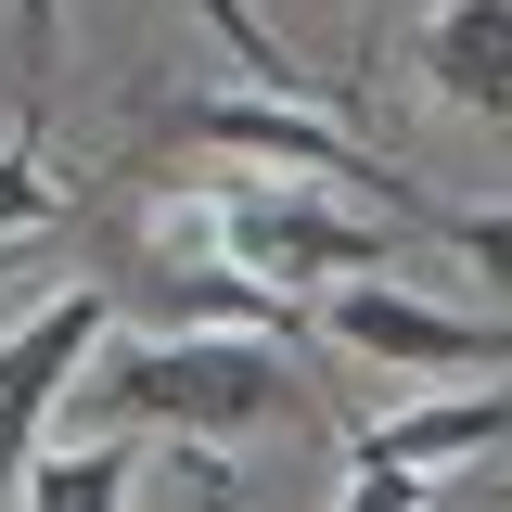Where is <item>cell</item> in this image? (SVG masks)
<instances>
[{
	"instance_id": "cell-7",
	"label": "cell",
	"mask_w": 512,
	"mask_h": 512,
	"mask_svg": "<svg viewBox=\"0 0 512 512\" xmlns=\"http://www.w3.org/2000/svg\"><path fill=\"white\" fill-rule=\"evenodd\" d=\"M423 90L448 116H512V0H436L423 13Z\"/></svg>"
},
{
	"instance_id": "cell-15",
	"label": "cell",
	"mask_w": 512,
	"mask_h": 512,
	"mask_svg": "<svg viewBox=\"0 0 512 512\" xmlns=\"http://www.w3.org/2000/svg\"><path fill=\"white\" fill-rule=\"evenodd\" d=\"M167 461H180V500H192V512H244V474H231L218 448H192V436H180Z\"/></svg>"
},
{
	"instance_id": "cell-8",
	"label": "cell",
	"mask_w": 512,
	"mask_h": 512,
	"mask_svg": "<svg viewBox=\"0 0 512 512\" xmlns=\"http://www.w3.org/2000/svg\"><path fill=\"white\" fill-rule=\"evenodd\" d=\"M154 320L167 333H269V346H308V308L269 295L256 269H192V256H154Z\"/></svg>"
},
{
	"instance_id": "cell-6",
	"label": "cell",
	"mask_w": 512,
	"mask_h": 512,
	"mask_svg": "<svg viewBox=\"0 0 512 512\" xmlns=\"http://www.w3.org/2000/svg\"><path fill=\"white\" fill-rule=\"evenodd\" d=\"M512 436V384H448V397H410V410H384L346 436V461H397V474H448V461H474V448Z\"/></svg>"
},
{
	"instance_id": "cell-14",
	"label": "cell",
	"mask_w": 512,
	"mask_h": 512,
	"mask_svg": "<svg viewBox=\"0 0 512 512\" xmlns=\"http://www.w3.org/2000/svg\"><path fill=\"white\" fill-rule=\"evenodd\" d=\"M52 26H64V0H13V64H26V116H39V90H52Z\"/></svg>"
},
{
	"instance_id": "cell-11",
	"label": "cell",
	"mask_w": 512,
	"mask_h": 512,
	"mask_svg": "<svg viewBox=\"0 0 512 512\" xmlns=\"http://www.w3.org/2000/svg\"><path fill=\"white\" fill-rule=\"evenodd\" d=\"M192 13H205V39H218V52L244 64V90H269V103H308V64H295V39H282L256 0H192Z\"/></svg>"
},
{
	"instance_id": "cell-12",
	"label": "cell",
	"mask_w": 512,
	"mask_h": 512,
	"mask_svg": "<svg viewBox=\"0 0 512 512\" xmlns=\"http://www.w3.org/2000/svg\"><path fill=\"white\" fill-rule=\"evenodd\" d=\"M436 231H448L461 256H474V269H487L500 295H512V205H436Z\"/></svg>"
},
{
	"instance_id": "cell-1",
	"label": "cell",
	"mask_w": 512,
	"mask_h": 512,
	"mask_svg": "<svg viewBox=\"0 0 512 512\" xmlns=\"http://www.w3.org/2000/svg\"><path fill=\"white\" fill-rule=\"evenodd\" d=\"M308 384L269 333H103V359L77 372V436H128V423H167V436L218 448L256 423H295Z\"/></svg>"
},
{
	"instance_id": "cell-3",
	"label": "cell",
	"mask_w": 512,
	"mask_h": 512,
	"mask_svg": "<svg viewBox=\"0 0 512 512\" xmlns=\"http://www.w3.org/2000/svg\"><path fill=\"white\" fill-rule=\"evenodd\" d=\"M167 141H180V154H256L269 180H346V192H372V205H397V218H423V231H436V205L397 180V167H384V154L333 116V103L218 90V103H167Z\"/></svg>"
},
{
	"instance_id": "cell-10",
	"label": "cell",
	"mask_w": 512,
	"mask_h": 512,
	"mask_svg": "<svg viewBox=\"0 0 512 512\" xmlns=\"http://www.w3.org/2000/svg\"><path fill=\"white\" fill-rule=\"evenodd\" d=\"M64 218H77V192H64V167L39 154V116H26L13 154H0V244H52Z\"/></svg>"
},
{
	"instance_id": "cell-5",
	"label": "cell",
	"mask_w": 512,
	"mask_h": 512,
	"mask_svg": "<svg viewBox=\"0 0 512 512\" xmlns=\"http://www.w3.org/2000/svg\"><path fill=\"white\" fill-rule=\"evenodd\" d=\"M308 333L346 346V359H384V372H474V359H512V333L436 308V295H410V282H333V295H308Z\"/></svg>"
},
{
	"instance_id": "cell-9",
	"label": "cell",
	"mask_w": 512,
	"mask_h": 512,
	"mask_svg": "<svg viewBox=\"0 0 512 512\" xmlns=\"http://www.w3.org/2000/svg\"><path fill=\"white\" fill-rule=\"evenodd\" d=\"M128 487H141V448L128 436H77V448H52L26 474V512H128Z\"/></svg>"
},
{
	"instance_id": "cell-13",
	"label": "cell",
	"mask_w": 512,
	"mask_h": 512,
	"mask_svg": "<svg viewBox=\"0 0 512 512\" xmlns=\"http://www.w3.org/2000/svg\"><path fill=\"white\" fill-rule=\"evenodd\" d=\"M436 500V474H397V461H346V500L333 512H423Z\"/></svg>"
},
{
	"instance_id": "cell-4",
	"label": "cell",
	"mask_w": 512,
	"mask_h": 512,
	"mask_svg": "<svg viewBox=\"0 0 512 512\" xmlns=\"http://www.w3.org/2000/svg\"><path fill=\"white\" fill-rule=\"evenodd\" d=\"M103 333H116L103 282H64L39 320L0 333V474H39V436H52L64 397H77V372L103 359Z\"/></svg>"
},
{
	"instance_id": "cell-2",
	"label": "cell",
	"mask_w": 512,
	"mask_h": 512,
	"mask_svg": "<svg viewBox=\"0 0 512 512\" xmlns=\"http://www.w3.org/2000/svg\"><path fill=\"white\" fill-rule=\"evenodd\" d=\"M205 218H218V269H256L295 308L333 295V282H384V256H397L372 218H346L320 180H218Z\"/></svg>"
}]
</instances>
